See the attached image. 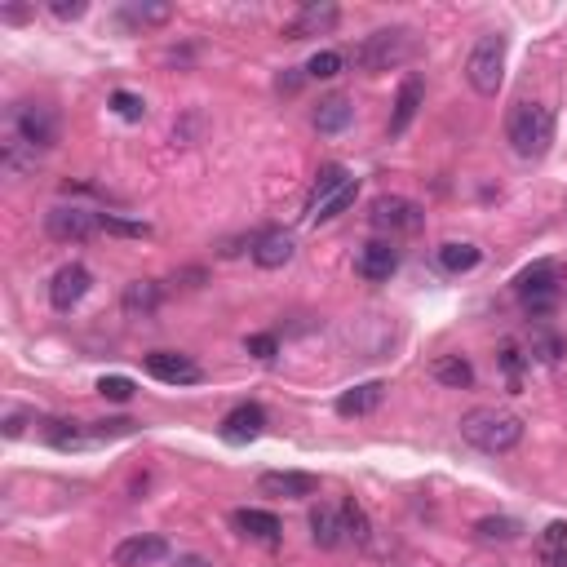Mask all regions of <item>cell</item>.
<instances>
[{
	"label": "cell",
	"instance_id": "cell-1",
	"mask_svg": "<svg viewBox=\"0 0 567 567\" xmlns=\"http://www.w3.org/2000/svg\"><path fill=\"white\" fill-rule=\"evenodd\" d=\"M58 142V111L49 102H9L5 129H0V164L9 178H23L36 160Z\"/></svg>",
	"mask_w": 567,
	"mask_h": 567
},
{
	"label": "cell",
	"instance_id": "cell-2",
	"mask_svg": "<svg viewBox=\"0 0 567 567\" xmlns=\"http://www.w3.org/2000/svg\"><path fill=\"white\" fill-rule=\"evenodd\" d=\"M461 439H466L470 448L488 452V457H501V452L519 448L523 417H514V412H505V408H470L466 417H461Z\"/></svg>",
	"mask_w": 567,
	"mask_h": 567
},
{
	"label": "cell",
	"instance_id": "cell-3",
	"mask_svg": "<svg viewBox=\"0 0 567 567\" xmlns=\"http://www.w3.org/2000/svg\"><path fill=\"white\" fill-rule=\"evenodd\" d=\"M563 284H567V266L554 262V257H541V262L523 266V271L514 275V293H519V306H523V311H528L532 319L550 315L554 306H559Z\"/></svg>",
	"mask_w": 567,
	"mask_h": 567
},
{
	"label": "cell",
	"instance_id": "cell-4",
	"mask_svg": "<svg viewBox=\"0 0 567 567\" xmlns=\"http://www.w3.org/2000/svg\"><path fill=\"white\" fill-rule=\"evenodd\" d=\"M505 138H510L514 156L523 160H541L554 142V111L545 102H519L505 120Z\"/></svg>",
	"mask_w": 567,
	"mask_h": 567
},
{
	"label": "cell",
	"instance_id": "cell-5",
	"mask_svg": "<svg viewBox=\"0 0 567 567\" xmlns=\"http://www.w3.org/2000/svg\"><path fill=\"white\" fill-rule=\"evenodd\" d=\"M501 76H505V36H501V32H488V36H479V45L470 49V58H466V80H470L474 94L497 98Z\"/></svg>",
	"mask_w": 567,
	"mask_h": 567
},
{
	"label": "cell",
	"instance_id": "cell-6",
	"mask_svg": "<svg viewBox=\"0 0 567 567\" xmlns=\"http://www.w3.org/2000/svg\"><path fill=\"white\" fill-rule=\"evenodd\" d=\"M408 32L404 27H381V32H368L355 45V67L368 71V76H381V71L399 67L408 58Z\"/></svg>",
	"mask_w": 567,
	"mask_h": 567
},
{
	"label": "cell",
	"instance_id": "cell-7",
	"mask_svg": "<svg viewBox=\"0 0 567 567\" xmlns=\"http://www.w3.org/2000/svg\"><path fill=\"white\" fill-rule=\"evenodd\" d=\"M142 364H147V373L164 381V386H195V381H204V368L195 364L191 355H182V350H151Z\"/></svg>",
	"mask_w": 567,
	"mask_h": 567
},
{
	"label": "cell",
	"instance_id": "cell-8",
	"mask_svg": "<svg viewBox=\"0 0 567 567\" xmlns=\"http://www.w3.org/2000/svg\"><path fill=\"white\" fill-rule=\"evenodd\" d=\"M45 231L54 235V240H89V235L98 231V213H89V209H80V204H54V209L45 213Z\"/></svg>",
	"mask_w": 567,
	"mask_h": 567
},
{
	"label": "cell",
	"instance_id": "cell-9",
	"mask_svg": "<svg viewBox=\"0 0 567 567\" xmlns=\"http://www.w3.org/2000/svg\"><path fill=\"white\" fill-rule=\"evenodd\" d=\"M368 222H373L377 231H417L421 204L404 200V195H377V200L368 204Z\"/></svg>",
	"mask_w": 567,
	"mask_h": 567
},
{
	"label": "cell",
	"instance_id": "cell-10",
	"mask_svg": "<svg viewBox=\"0 0 567 567\" xmlns=\"http://www.w3.org/2000/svg\"><path fill=\"white\" fill-rule=\"evenodd\" d=\"M337 18H342V9L328 5V0H319V5H302L293 18L284 23V40H306V36H328L337 27Z\"/></svg>",
	"mask_w": 567,
	"mask_h": 567
},
{
	"label": "cell",
	"instance_id": "cell-11",
	"mask_svg": "<svg viewBox=\"0 0 567 567\" xmlns=\"http://www.w3.org/2000/svg\"><path fill=\"white\" fill-rule=\"evenodd\" d=\"M257 492L262 497H284V501H306L319 492V479L306 470H266L257 479Z\"/></svg>",
	"mask_w": 567,
	"mask_h": 567
},
{
	"label": "cell",
	"instance_id": "cell-12",
	"mask_svg": "<svg viewBox=\"0 0 567 567\" xmlns=\"http://www.w3.org/2000/svg\"><path fill=\"white\" fill-rule=\"evenodd\" d=\"M89 284H94V275H89L80 262L63 266V271L54 275V284H49V306H54V311H63V315H67V311H76V306L85 302Z\"/></svg>",
	"mask_w": 567,
	"mask_h": 567
},
{
	"label": "cell",
	"instance_id": "cell-13",
	"mask_svg": "<svg viewBox=\"0 0 567 567\" xmlns=\"http://www.w3.org/2000/svg\"><path fill=\"white\" fill-rule=\"evenodd\" d=\"M160 559H169V541L156 536V532L125 536V541L111 550V563H116V567H151V563H160Z\"/></svg>",
	"mask_w": 567,
	"mask_h": 567
},
{
	"label": "cell",
	"instance_id": "cell-14",
	"mask_svg": "<svg viewBox=\"0 0 567 567\" xmlns=\"http://www.w3.org/2000/svg\"><path fill=\"white\" fill-rule=\"evenodd\" d=\"M355 271L364 275L368 284H386L390 275L399 271V249L390 240H368L364 249L355 253Z\"/></svg>",
	"mask_w": 567,
	"mask_h": 567
},
{
	"label": "cell",
	"instance_id": "cell-15",
	"mask_svg": "<svg viewBox=\"0 0 567 567\" xmlns=\"http://www.w3.org/2000/svg\"><path fill=\"white\" fill-rule=\"evenodd\" d=\"M266 430V412H262V404H235L231 412L222 417V439L226 443H253L257 435Z\"/></svg>",
	"mask_w": 567,
	"mask_h": 567
},
{
	"label": "cell",
	"instance_id": "cell-16",
	"mask_svg": "<svg viewBox=\"0 0 567 567\" xmlns=\"http://www.w3.org/2000/svg\"><path fill=\"white\" fill-rule=\"evenodd\" d=\"M421 102H426V85H421V76H404V85H399V94H395V111H390V138H404L408 125L417 120Z\"/></svg>",
	"mask_w": 567,
	"mask_h": 567
},
{
	"label": "cell",
	"instance_id": "cell-17",
	"mask_svg": "<svg viewBox=\"0 0 567 567\" xmlns=\"http://www.w3.org/2000/svg\"><path fill=\"white\" fill-rule=\"evenodd\" d=\"M253 262L262 271H280V266L293 262V235L288 231H262L253 240Z\"/></svg>",
	"mask_w": 567,
	"mask_h": 567
},
{
	"label": "cell",
	"instance_id": "cell-18",
	"mask_svg": "<svg viewBox=\"0 0 567 567\" xmlns=\"http://www.w3.org/2000/svg\"><path fill=\"white\" fill-rule=\"evenodd\" d=\"M231 523H235V532H240V536H249V541H266V545H275V541H280V532H284L280 519H275L271 510H249V505L235 510Z\"/></svg>",
	"mask_w": 567,
	"mask_h": 567
},
{
	"label": "cell",
	"instance_id": "cell-19",
	"mask_svg": "<svg viewBox=\"0 0 567 567\" xmlns=\"http://www.w3.org/2000/svg\"><path fill=\"white\" fill-rule=\"evenodd\" d=\"M381 399H386V386L381 381H359V386H350L342 399H337V417H368V412L381 408Z\"/></svg>",
	"mask_w": 567,
	"mask_h": 567
},
{
	"label": "cell",
	"instance_id": "cell-20",
	"mask_svg": "<svg viewBox=\"0 0 567 567\" xmlns=\"http://www.w3.org/2000/svg\"><path fill=\"white\" fill-rule=\"evenodd\" d=\"M311 541L319 550H337L346 541L342 532V510H328V505H315L311 510Z\"/></svg>",
	"mask_w": 567,
	"mask_h": 567
},
{
	"label": "cell",
	"instance_id": "cell-21",
	"mask_svg": "<svg viewBox=\"0 0 567 567\" xmlns=\"http://www.w3.org/2000/svg\"><path fill=\"white\" fill-rule=\"evenodd\" d=\"M430 377L439 381V386H452V390H470L474 386V368L466 355H439L435 364H430Z\"/></svg>",
	"mask_w": 567,
	"mask_h": 567
},
{
	"label": "cell",
	"instance_id": "cell-22",
	"mask_svg": "<svg viewBox=\"0 0 567 567\" xmlns=\"http://www.w3.org/2000/svg\"><path fill=\"white\" fill-rule=\"evenodd\" d=\"M439 266H443V271H448V275H466V271H474V266H479V249H474V244L470 240H448V244H439Z\"/></svg>",
	"mask_w": 567,
	"mask_h": 567
},
{
	"label": "cell",
	"instance_id": "cell-23",
	"mask_svg": "<svg viewBox=\"0 0 567 567\" xmlns=\"http://www.w3.org/2000/svg\"><path fill=\"white\" fill-rule=\"evenodd\" d=\"M125 315H133V319H147L151 311L160 306V284L156 280H133V284H125Z\"/></svg>",
	"mask_w": 567,
	"mask_h": 567
},
{
	"label": "cell",
	"instance_id": "cell-24",
	"mask_svg": "<svg viewBox=\"0 0 567 567\" xmlns=\"http://www.w3.org/2000/svg\"><path fill=\"white\" fill-rule=\"evenodd\" d=\"M519 532H523V523L519 519H510V514H488V519H479L474 523V536H479V541H519Z\"/></svg>",
	"mask_w": 567,
	"mask_h": 567
},
{
	"label": "cell",
	"instance_id": "cell-25",
	"mask_svg": "<svg viewBox=\"0 0 567 567\" xmlns=\"http://www.w3.org/2000/svg\"><path fill=\"white\" fill-rule=\"evenodd\" d=\"M350 116H355V111H350L346 98H324L315 107V129L319 133H342L350 125Z\"/></svg>",
	"mask_w": 567,
	"mask_h": 567
},
{
	"label": "cell",
	"instance_id": "cell-26",
	"mask_svg": "<svg viewBox=\"0 0 567 567\" xmlns=\"http://www.w3.org/2000/svg\"><path fill=\"white\" fill-rule=\"evenodd\" d=\"M342 532H346L355 545H368V541H373V523H368L364 505H359L355 497L342 501Z\"/></svg>",
	"mask_w": 567,
	"mask_h": 567
},
{
	"label": "cell",
	"instance_id": "cell-27",
	"mask_svg": "<svg viewBox=\"0 0 567 567\" xmlns=\"http://www.w3.org/2000/svg\"><path fill=\"white\" fill-rule=\"evenodd\" d=\"M346 182H350V173L342 169V164H324V169H319V178H315V191H311V213H315L324 200H333V195L342 191Z\"/></svg>",
	"mask_w": 567,
	"mask_h": 567
},
{
	"label": "cell",
	"instance_id": "cell-28",
	"mask_svg": "<svg viewBox=\"0 0 567 567\" xmlns=\"http://www.w3.org/2000/svg\"><path fill=\"white\" fill-rule=\"evenodd\" d=\"M120 18H125V27H164L173 18V5H125L120 9Z\"/></svg>",
	"mask_w": 567,
	"mask_h": 567
},
{
	"label": "cell",
	"instance_id": "cell-29",
	"mask_svg": "<svg viewBox=\"0 0 567 567\" xmlns=\"http://www.w3.org/2000/svg\"><path fill=\"white\" fill-rule=\"evenodd\" d=\"M355 195H359V178H350L346 187L333 195V200H324V204H319V209L311 213V218H315V222H333V218H342V213L350 209V204H355Z\"/></svg>",
	"mask_w": 567,
	"mask_h": 567
},
{
	"label": "cell",
	"instance_id": "cell-30",
	"mask_svg": "<svg viewBox=\"0 0 567 567\" xmlns=\"http://www.w3.org/2000/svg\"><path fill=\"white\" fill-rule=\"evenodd\" d=\"M98 231H107V235H125V240H147L151 226H147V222L116 218V213H98Z\"/></svg>",
	"mask_w": 567,
	"mask_h": 567
},
{
	"label": "cell",
	"instance_id": "cell-31",
	"mask_svg": "<svg viewBox=\"0 0 567 567\" xmlns=\"http://www.w3.org/2000/svg\"><path fill=\"white\" fill-rule=\"evenodd\" d=\"M45 439L54 443V448H80V443H85V430H80L76 421H45Z\"/></svg>",
	"mask_w": 567,
	"mask_h": 567
},
{
	"label": "cell",
	"instance_id": "cell-32",
	"mask_svg": "<svg viewBox=\"0 0 567 567\" xmlns=\"http://www.w3.org/2000/svg\"><path fill=\"white\" fill-rule=\"evenodd\" d=\"M342 67H346V58L337 54V49H319V54H315L302 71H306V76H315V80H333Z\"/></svg>",
	"mask_w": 567,
	"mask_h": 567
},
{
	"label": "cell",
	"instance_id": "cell-33",
	"mask_svg": "<svg viewBox=\"0 0 567 567\" xmlns=\"http://www.w3.org/2000/svg\"><path fill=\"white\" fill-rule=\"evenodd\" d=\"M497 364H501V373L505 381H510V390H519V381H523V364H528V355H523L519 346H501V355H497Z\"/></svg>",
	"mask_w": 567,
	"mask_h": 567
},
{
	"label": "cell",
	"instance_id": "cell-34",
	"mask_svg": "<svg viewBox=\"0 0 567 567\" xmlns=\"http://www.w3.org/2000/svg\"><path fill=\"white\" fill-rule=\"evenodd\" d=\"M111 111H116L120 120H133V125H138V120L147 116V102L138 94H129V89H116V94H111Z\"/></svg>",
	"mask_w": 567,
	"mask_h": 567
},
{
	"label": "cell",
	"instance_id": "cell-35",
	"mask_svg": "<svg viewBox=\"0 0 567 567\" xmlns=\"http://www.w3.org/2000/svg\"><path fill=\"white\" fill-rule=\"evenodd\" d=\"M532 355L541 359V364H554V359L563 355V342L554 333H545V328H536V333H532Z\"/></svg>",
	"mask_w": 567,
	"mask_h": 567
},
{
	"label": "cell",
	"instance_id": "cell-36",
	"mask_svg": "<svg viewBox=\"0 0 567 567\" xmlns=\"http://www.w3.org/2000/svg\"><path fill=\"white\" fill-rule=\"evenodd\" d=\"M98 395L111 399V404H129V399H133V381L129 377H102L98 381Z\"/></svg>",
	"mask_w": 567,
	"mask_h": 567
},
{
	"label": "cell",
	"instance_id": "cell-37",
	"mask_svg": "<svg viewBox=\"0 0 567 567\" xmlns=\"http://www.w3.org/2000/svg\"><path fill=\"white\" fill-rule=\"evenodd\" d=\"M244 350L253 359H275L280 355V342H275V333H253V337H244Z\"/></svg>",
	"mask_w": 567,
	"mask_h": 567
},
{
	"label": "cell",
	"instance_id": "cell-38",
	"mask_svg": "<svg viewBox=\"0 0 567 567\" xmlns=\"http://www.w3.org/2000/svg\"><path fill=\"white\" fill-rule=\"evenodd\" d=\"M85 0H49V14L63 18V23H76V18H85Z\"/></svg>",
	"mask_w": 567,
	"mask_h": 567
},
{
	"label": "cell",
	"instance_id": "cell-39",
	"mask_svg": "<svg viewBox=\"0 0 567 567\" xmlns=\"http://www.w3.org/2000/svg\"><path fill=\"white\" fill-rule=\"evenodd\" d=\"M133 430H138V426H133V421L116 417V421H98V430H94V435H98V439H120V435H133Z\"/></svg>",
	"mask_w": 567,
	"mask_h": 567
},
{
	"label": "cell",
	"instance_id": "cell-40",
	"mask_svg": "<svg viewBox=\"0 0 567 567\" xmlns=\"http://www.w3.org/2000/svg\"><path fill=\"white\" fill-rule=\"evenodd\" d=\"M563 545H567V523H550V528H545L541 550H563Z\"/></svg>",
	"mask_w": 567,
	"mask_h": 567
},
{
	"label": "cell",
	"instance_id": "cell-41",
	"mask_svg": "<svg viewBox=\"0 0 567 567\" xmlns=\"http://www.w3.org/2000/svg\"><path fill=\"white\" fill-rule=\"evenodd\" d=\"M27 421H32V412H9V417H5V435H9V439H18V435H23Z\"/></svg>",
	"mask_w": 567,
	"mask_h": 567
},
{
	"label": "cell",
	"instance_id": "cell-42",
	"mask_svg": "<svg viewBox=\"0 0 567 567\" xmlns=\"http://www.w3.org/2000/svg\"><path fill=\"white\" fill-rule=\"evenodd\" d=\"M0 18H5V23H23V18H32V5H5Z\"/></svg>",
	"mask_w": 567,
	"mask_h": 567
},
{
	"label": "cell",
	"instance_id": "cell-43",
	"mask_svg": "<svg viewBox=\"0 0 567 567\" xmlns=\"http://www.w3.org/2000/svg\"><path fill=\"white\" fill-rule=\"evenodd\" d=\"M541 563L545 567H567V545L563 550H541Z\"/></svg>",
	"mask_w": 567,
	"mask_h": 567
},
{
	"label": "cell",
	"instance_id": "cell-44",
	"mask_svg": "<svg viewBox=\"0 0 567 567\" xmlns=\"http://www.w3.org/2000/svg\"><path fill=\"white\" fill-rule=\"evenodd\" d=\"M173 567H213V563H209V559H200V554H182V559L173 563Z\"/></svg>",
	"mask_w": 567,
	"mask_h": 567
},
{
	"label": "cell",
	"instance_id": "cell-45",
	"mask_svg": "<svg viewBox=\"0 0 567 567\" xmlns=\"http://www.w3.org/2000/svg\"><path fill=\"white\" fill-rule=\"evenodd\" d=\"M297 85H302V76H280V89H284V94H293Z\"/></svg>",
	"mask_w": 567,
	"mask_h": 567
}]
</instances>
